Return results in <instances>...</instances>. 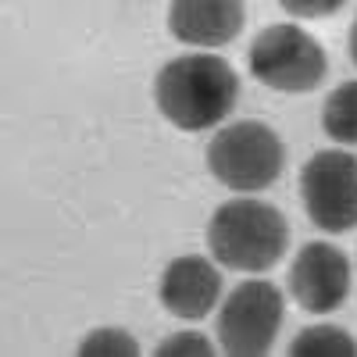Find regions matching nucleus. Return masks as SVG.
I'll return each instance as SVG.
<instances>
[{"label":"nucleus","instance_id":"obj_1","mask_svg":"<svg viewBox=\"0 0 357 357\" xmlns=\"http://www.w3.org/2000/svg\"><path fill=\"white\" fill-rule=\"evenodd\" d=\"M240 100V75L218 54H183L158 72L154 104L175 129L204 132L222 126Z\"/></svg>","mask_w":357,"mask_h":357},{"label":"nucleus","instance_id":"obj_3","mask_svg":"<svg viewBox=\"0 0 357 357\" xmlns=\"http://www.w3.org/2000/svg\"><path fill=\"white\" fill-rule=\"evenodd\" d=\"M286 168V143L282 136L257 122V118H243V122L222 126L218 136L207 143V172L232 193H261Z\"/></svg>","mask_w":357,"mask_h":357},{"label":"nucleus","instance_id":"obj_10","mask_svg":"<svg viewBox=\"0 0 357 357\" xmlns=\"http://www.w3.org/2000/svg\"><path fill=\"white\" fill-rule=\"evenodd\" d=\"M321 129L343 146H357V79L340 82L321 104Z\"/></svg>","mask_w":357,"mask_h":357},{"label":"nucleus","instance_id":"obj_8","mask_svg":"<svg viewBox=\"0 0 357 357\" xmlns=\"http://www.w3.org/2000/svg\"><path fill=\"white\" fill-rule=\"evenodd\" d=\"M158 296L168 314L183 318V321H200L218 307L222 296V272L215 261H207L200 254H186L175 257L165 272H161V286Z\"/></svg>","mask_w":357,"mask_h":357},{"label":"nucleus","instance_id":"obj_9","mask_svg":"<svg viewBox=\"0 0 357 357\" xmlns=\"http://www.w3.org/2000/svg\"><path fill=\"white\" fill-rule=\"evenodd\" d=\"M247 8L243 0H172L168 8V33L200 50H215L232 43L243 33Z\"/></svg>","mask_w":357,"mask_h":357},{"label":"nucleus","instance_id":"obj_11","mask_svg":"<svg viewBox=\"0 0 357 357\" xmlns=\"http://www.w3.org/2000/svg\"><path fill=\"white\" fill-rule=\"evenodd\" d=\"M293 357H354L357 340L340 325H307L289 343Z\"/></svg>","mask_w":357,"mask_h":357},{"label":"nucleus","instance_id":"obj_13","mask_svg":"<svg viewBox=\"0 0 357 357\" xmlns=\"http://www.w3.org/2000/svg\"><path fill=\"white\" fill-rule=\"evenodd\" d=\"M154 354L158 357H211L215 343L200 333H172L168 340H161L154 347Z\"/></svg>","mask_w":357,"mask_h":357},{"label":"nucleus","instance_id":"obj_2","mask_svg":"<svg viewBox=\"0 0 357 357\" xmlns=\"http://www.w3.org/2000/svg\"><path fill=\"white\" fill-rule=\"evenodd\" d=\"M207 250L232 272H268L289 250V222L268 200H225L207 222Z\"/></svg>","mask_w":357,"mask_h":357},{"label":"nucleus","instance_id":"obj_14","mask_svg":"<svg viewBox=\"0 0 357 357\" xmlns=\"http://www.w3.org/2000/svg\"><path fill=\"white\" fill-rule=\"evenodd\" d=\"M279 4L293 18H329L347 4V0H279Z\"/></svg>","mask_w":357,"mask_h":357},{"label":"nucleus","instance_id":"obj_4","mask_svg":"<svg viewBox=\"0 0 357 357\" xmlns=\"http://www.w3.org/2000/svg\"><path fill=\"white\" fill-rule=\"evenodd\" d=\"M247 61L250 75L279 93H311L329 75V57H325L321 43L293 22L261 29L250 43Z\"/></svg>","mask_w":357,"mask_h":357},{"label":"nucleus","instance_id":"obj_5","mask_svg":"<svg viewBox=\"0 0 357 357\" xmlns=\"http://www.w3.org/2000/svg\"><path fill=\"white\" fill-rule=\"evenodd\" d=\"M286 321V301L279 286L264 279L240 282L218 311V343L232 357H264L275 347Z\"/></svg>","mask_w":357,"mask_h":357},{"label":"nucleus","instance_id":"obj_6","mask_svg":"<svg viewBox=\"0 0 357 357\" xmlns=\"http://www.w3.org/2000/svg\"><path fill=\"white\" fill-rule=\"evenodd\" d=\"M301 200L311 225L343 236L357 229V158L333 146L301 168Z\"/></svg>","mask_w":357,"mask_h":357},{"label":"nucleus","instance_id":"obj_7","mask_svg":"<svg viewBox=\"0 0 357 357\" xmlns=\"http://www.w3.org/2000/svg\"><path fill=\"white\" fill-rule=\"evenodd\" d=\"M289 293L311 314H329L350 296V261L340 247L311 240L289 264Z\"/></svg>","mask_w":357,"mask_h":357},{"label":"nucleus","instance_id":"obj_12","mask_svg":"<svg viewBox=\"0 0 357 357\" xmlns=\"http://www.w3.org/2000/svg\"><path fill=\"white\" fill-rule=\"evenodd\" d=\"M79 354L82 357H136L139 354V343H136L132 333L107 325V329H93V333H89L79 343Z\"/></svg>","mask_w":357,"mask_h":357},{"label":"nucleus","instance_id":"obj_15","mask_svg":"<svg viewBox=\"0 0 357 357\" xmlns=\"http://www.w3.org/2000/svg\"><path fill=\"white\" fill-rule=\"evenodd\" d=\"M350 61H354V68H357V18H354V25H350Z\"/></svg>","mask_w":357,"mask_h":357}]
</instances>
